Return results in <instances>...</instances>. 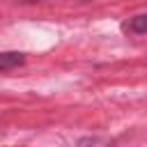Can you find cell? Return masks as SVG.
I'll list each match as a JSON object with an SVG mask.
<instances>
[{"label": "cell", "mask_w": 147, "mask_h": 147, "mask_svg": "<svg viewBox=\"0 0 147 147\" xmlns=\"http://www.w3.org/2000/svg\"><path fill=\"white\" fill-rule=\"evenodd\" d=\"M21 2H39V0H21Z\"/></svg>", "instance_id": "cell-3"}, {"label": "cell", "mask_w": 147, "mask_h": 147, "mask_svg": "<svg viewBox=\"0 0 147 147\" xmlns=\"http://www.w3.org/2000/svg\"><path fill=\"white\" fill-rule=\"evenodd\" d=\"M25 62V55L18 53V51H7V53H0V69H14L18 64Z\"/></svg>", "instance_id": "cell-1"}, {"label": "cell", "mask_w": 147, "mask_h": 147, "mask_svg": "<svg viewBox=\"0 0 147 147\" xmlns=\"http://www.w3.org/2000/svg\"><path fill=\"white\" fill-rule=\"evenodd\" d=\"M129 32L133 34H147V14H140V16H133L126 25H124Z\"/></svg>", "instance_id": "cell-2"}]
</instances>
